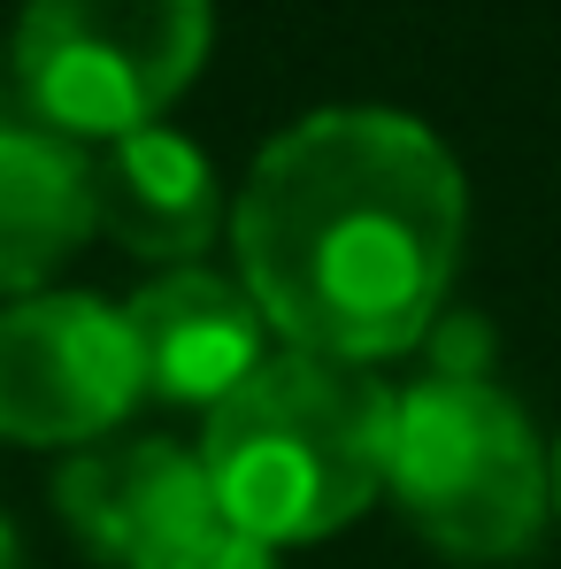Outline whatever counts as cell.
I'll use <instances>...</instances> for the list:
<instances>
[{"mask_svg":"<svg viewBox=\"0 0 561 569\" xmlns=\"http://www.w3.org/2000/svg\"><path fill=\"white\" fill-rule=\"evenodd\" d=\"M139 385L186 408H216L270 362V316L254 308V292L216 270H162L154 284L131 292L123 308Z\"/></svg>","mask_w":561,"mask_h":569,"instance_id":"obj_7","label":"cell"},{"mask_svg":"<svg viewBox=\"0 0 561 569\" xmlns=\"http://www.w3.org/2000/svg\"><path fill=\"white\" fill-rule=\"evenodd\" d=\"M384 492L454 562H523L554 516V455L531 416L477 370H431L392 392Z\"/></svg>","mask_w":561,"mask_h":569,"instance_id":"obj_3","label":"cell"},{"mask_svg":"<svg viewBox=\"0 0 561 569\" xmlns=\"http://www.w3.org/2000/svg\"><path fill=\"white\" fill-rule=\"evenodd\" d=\"M93 231V154L47 123H0V292H47Z\"/></svg>","mask_w":561,"mask_h":569,"instance_id":"obj_9","label":"cell"},{"mask_svg":"<svg viewBox=\"0 0 561 569\" xmlns=\"http://www.w3.org/2000/svg\"><path fill=\"white\" fill-rule=\"evenodd\" d=\"M178 569H278V547H262V539L239 531V523H216Z\"/></svg>","mask_w":561,"mask_h":569,"instance_id":"obj_10","label":"cell"},{"mask_svg":"<svg viewBox=\"0 0 561 569\" xmlns=\"http://www.w3.org/2000/svg\"><path fill=\"white\" fill-rule=\"evenodd\" d=\"M123 308L93 292H31L0 308V439L93 447L139 400Z\"/></svg>","mask_w":561,"mask_h":569,"instance_id":"obj_5","label":"cell"},{"mask_svg":"<svg viewBox=\"0 0 561 569\" xmlns=\"http://www.w3.org/2000/svg\"><path fill=\"white\" fill-rule=\"evenodd\" d=\"M208 0H23L16 93L62 139H123L162 123L208 62Z\"/></svg>","mask_w":561,"mask_h":569,"instance_id":"obj_4","label":"cell"},{"mask_svg":"<svg viewBox=\"0 0 561 569\" xmlns=\"http://www.w3.org/2000/svg\"><path fill=\"white\" fill-rule=\"evenodd\" d=\"M62 523L108 569H178L223 523L200 447L178 439H93L54 477Z\"/></svg>","mask_w":561,"mask_h":569,"instance_id":"obj_6","label":"cell"},{"mask_svg":"<svg viewBox=\"0 0 561 569\" xmlns=\"http://www.w3.org/2000/svg\"><path fill=\"white\" fill-rule=\"evenodd\" d=\"M93 223L139 262L192 270L223 223V192L186 131L147 123V131H123L93 154Z\"/></svg>","mask_w":561,"mask_h":569,"instance_id":"obj_8","label":"cell"},{"mask_svg":"<svg viewBox=\"0 0 561 569\" xmlns=\"http://www.w3.org/2000/svg\"><path fill=\"white\" fill-rule=\"evenodd\" d=\"M554 516H561V447H554Z\"/></svg>","mask_w":561,"mask_h":569,"instance_id":"obj_12","label":"cell"},{"mask_svg":"<svg viewBox=\"0 0 561 569\" xmlns=\"http://www.w3.org/2000/svg\"><path fill=\"white\" fill-rule=\"evenodd\" d=\"M392 462V392L362 362L278 347L231 400L208 408L200 470L223 523L262 547H300L347 531Z\"/></svg>","mask_w":561,"mask_h":569,"instance_id":"obj_2","label":"cell"},{"mask_svg":"<svg viewBox=\"0 0 561 569\" xmlns=\"http://www.w3.org/2000/svg\"><path fill=\"white\" fill-rule=\"evenodd\" d=\"M0 569H16V531H8V516H0Z\"/></svg>","mask_w":561,"mask_h":569,"instance_id":"obj_11","label":"cell"},{"mask_svg":"<svg viewBox=\"0 0 561 569\" xmlns=\"http://www.w3.org/2000/svg\"><path fill=\"white\" fill-rule=\"evenodd\" d=\"M462 223L469 192L439 131L400 108H323L254 154L231 247L284 347L370 370L439 323Z\"/></svg>","mask_w":561,"mask_h":569,"instance_id":"obj_1","label":"cell"}]
</instances>
